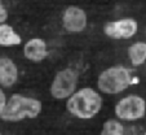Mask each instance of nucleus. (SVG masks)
Masks as SVG:
<instances>
[{"label": "nucleus", "mask_w": 146, "mask_h": 135, "mask_svg": "<svg viewBox=\"0 0 146 135\" xmlns=\"http://www.w3.org/2000/svg\"><path fill=\"white\" fill-rule=\"evenodd\" d=\"M5 104H7V99H5V94L3 92V90L0 88V116L3 113L4 108H5Z\"/></svg>", "instance_id": "14"}, {"label": "nucleus", "mask_w": 146, "mask_h": 135, "mask_svg": "<svg viewBox=\"0 0 146 135\" xmlns=\"http://www.w3.org/2000/svg\"><path fill=\"white\" fill-rule=\"evenodd\" d=\"M102 108V97L96 90L83 87L67 99L66 109L71 116L80 120L93 118Z\"/></svg>", "instance_id": "1"}, {"label": "nucleus", "mask_w": 146, "mask_h": 135, "mask_svg": "<svg viewBox=\"0 0 146 135\" xmlns=\"http://www.w3.org/2000/svg\"><path fill=\"white\" fill-rule=\"evenodd\" d=\"M115 116L123 121H137L146 113V101L138 95H128L120 99L114 108Z\"/></svg>", "instance_id": "5"}, {"label": "nucleus", "mask_w": 146, "mask_h": 135, "mask_svg": "<svg viewBox=\"0 0 146 135\" xmlns=\"http://www.w3.org/2000/svg\"><path fill=\"white\" fill-rule=\"evenodd\" d=\"M133 82L131 70L123 65H114L105 69L97 78V87L101 92L116 95L125 91Z\"/></svg>", "instance_id": "3"}, {"label": "nucleus", "mask_w": 146, "mask_h": 135, "mask_svg": "<svg viewBox=\"0 0 146 135\" xmlns=\"http://www.w3.org/2000/svg\"><path fill=\"white\" fill-rule=\"evenodd\" d=\"M128 58L133 66H141L146 62V43L136 42L128 47Z\"/></svg>", "instance_id": "11"}, {"label": "nucleus", "mask_w": 146, "mask_h": 135, "mask_svg": "<svg viewBox=\"0 0 146 135\" xmlns=\"http://www.w3.org/2000/svg\"><path fill=\"white\" fill-rule=\"evenodd\" d=\"M138 24L133 18H121L106 22L104 33L111 39H131L137 34Z\"/></svg>", "instance_id": "6"}, {"label": "nucleus", "mask_w": 146, "mask_h": 135, "mask_svg": "<svg viewBox=\"0 0 146 135\" xmlns=\"http://www.w3.org/2000/svg\"><path fill=\"white\" fill-rule=\"evenodd\" d=\"M0 135H1V134H0Z\"/></svg>", "instance_id": "16"}, {"label": "nucleus", "mask_w": 146, "mask_h": 135, "mask_svg": "<svg viewBox=\"0 0 146 135\" xmlns=\"http://www.w3.org/2000/svg\"><path fill=\"white\" fill-rule=\"evenodd\" d=\"M88 17L84 9L76 5H70L62 13V26L67 33L79 34L86 30Z\"/></svg>", "instance_id": "7"}, {"label": "nucleus", "mask_w": 146, "mask_h": 135, "mask_svg": "<svg viewBox=\"0 0 146 135\" xmlns=\"http://www.w3.org/2000/svg\"><path fill=\"white\" fill-rule=\"evenodd\" d=\"M41 101L34 97L14 94L9 97L4 108L1 118L4 121L17 122L25 118H36L41 112Z\"/></svg>", "instance_id": "2"}, {"label": "nucleus", "mask_w": 146, "mask_h": 135, "mask_svg": "<svg viewBox=\"0 0 146 135\" xmlns=\"http://www.w3.org/2000/svg\"><path fill=\"white\" fill-rule=\"evenodd\" d=\"M143 135H146V132H145V134H143Z\"/></svg>", "instance_id": "15"}, {"label": "nucleus", "mask_w": 146, "mask_h": 135, "mask_svg": "<svg viewBox=\"0 0 146 135\" xmlns=\"http://www.w3.org/2000/svg\"><path fill=\"white\" fill-rule=\"evenodd\" d=\"M7 19H8V11L3 5V1L0 0V24H4Z\"/></svg>", "instance_id": "13"}, {"label": "nucleus", "mask_w": 146, "mask_h": 135, "mask_svg": "<svg viewBox=\"0 0 146 135\" xmlns=\"http://www.w3.org/2000/svg\"><path fill=\"white\" fill-rule=\"evenodd\" d=\"M79 74L72 68H65L56 73L49 87V92L54 99L64 100L69 99L76 91Z\"/></svg>", "instance_id": "4"}, {"label": "nucleus", "mask_w": 146, "mask_h": 135, "mask_svg": "<svg viewBox=\"0 0 146 135\" xmlns=\"http://www.w3.org/2000/svg\"><path fill=\"white\" fill-rule=\"evenodd\" d=\"M22 43V38L14 31L8 24H0V46L1 47H14Z\"/></svg>", "instance_id": "10"}, {"label": "nucleus", "mask_w": 146, "mask_h": 135, "mask_svg": "<svg viewBox=\"0 0 146 135\" xmlns=\"http://www.w3.org/2000/svg\"><path fill=\"white\" fill-rule=\"evenodd\" d=\"M100 135H124V126L116 120H108L104 124Z\"/></svg>", "instance_id": "12"}, {"label": "nucleus", "mask_w": 146, "mask_h": 135, "mask_svg": "<svg viewBox=\"0 0 146 135\" xmlns=\"http://www.w3.org/2000/svg\"><path fill=\"white\" fill-rule=\"evenodd\" d=\"M18 79L17 65L9 57H0V85L12 87Z\"/></svg>", "instance_id": "9"}, {"label": "nucleus", "mask_w": 146, "mask_h": 135, "mask_svg": "<svg viewBox=\"0 0 146 135\" xmlns=\"http://www.w3.org/2000/svg\"><path fill=\"white\" fill-rule=\"evenodd\" d=\"M23 55L31 62H41L48 57V47L44 39L33 38L23 46Z\"/></svg>", "instance_id": "8"}]
</instances>
